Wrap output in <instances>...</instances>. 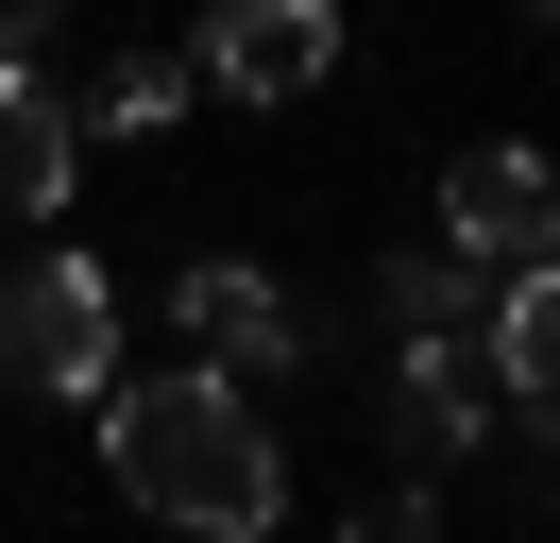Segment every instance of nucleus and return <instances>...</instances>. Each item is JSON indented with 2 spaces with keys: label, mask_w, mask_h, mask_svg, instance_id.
<instances>
[{
  "label": "nucleus",
  "mask_w": 560,
  "mask_h": 543,
  "mask_svg": "<svg viewBox=\"0 0 560 543\" xmlns=\"http://www.w3.org/2000/svg\"><path fill=\"white\" fill-rule=\"evenodd\" d=\"M0 373L18 391H119V289L103 255H35V272H0Z\"/></svg>",
  "instance_id": "nucleus-2"
},
{
  "label": "nucleus",
  "mask_w": 560,
  "mask_h": 543,
  "mask_svg": "<svg viewBox=\"0 0 560 543\" xmlns=\"http://www.w3.org/2000/svg\"><path fill=\"white\" fill-rule=\"evenodd\" d=\"M323 68H340V18H323V0H221L205 51H187V85H221V102H306Z\"/></svg>",
  "instance_id": "nucleus-4"
},
{
  "label": "nucleus",
  "mask_w": 560,
  "mask_h": 543,
  "mask_svg": "<svg viewBox=\"0 0 560 543\" xmlns=\"http://www.w3.org/2000/svg\"><path fill=\"white\" fill-rule=\"evenodd\" d=\"M357 543H442V509H424V475H390V493H357Z\"/></svg>",
  "instance_id": "nucleus-11"
},
{
  "label": "nucleus",
  "mask_w": 560,
  "mask_h": 543,
  "mask_svg": "<svg viewBox=\"0 0 560 543\" xmlns=\"http://www.w3.org/2000/svg\"><path fill=\"white\" fill-rule=\"evenodd\" d=\"M289 357H306V323H289V289H272V272H238V255H205V272H187V373L255 391V373H289Z\"/></svg>",
  "instance_id": "nucleus-6"
},
{
  "label": "nucleus",
  "mask_w": 560,
  "mask_h": 543,
  "mask_svg": "<svg viewBox=\"0 0 560 543\" xmlns=\"http://www.w3.org/2000/svg\"><path fill=\"white\" fill-rule=\"evenodd\" d=\"M69 153H85V119L35 68H0V221H51V204H69Z\"/></svg>",
  "instance_id": "nucleus-7"
},
{
  "label": "nucleus",
  "mask_w": 560,
  "mask_h": 543,
  "mask_svg": "<svg viewBox=\"0 0 560 543\" xmlns=\"http://www.w3.org/2000/svg\"><path fill=\"white\" fill-rule=\"evenodd\" d=\"M492 407H510V373H492V339H408L390 357V459H458V441H492Z\"/></svg>",
  "instance_id": "nucleus-5"
},
{
  "label": "nucleus",
  "mask_w": 560,
  "mask_h": 543,
  "mask_svg": "<svg viewBox=\"0 0 560 543\" xmlns=\"http://www.w3.org/2000/svg\"><path fill=\"white\" fill-rule=\"evenodd\" d=\"M103 475L153 509V527H187V543H255V527L289 509L272 425H255L221 373H153V391H103Z\"/></svg>",
  "instance_id": "nucleus-1"
},
{
  "label": "nucleus",
  "mask_w": 560,
  "mask_h": 543,
  "mask_svg": "<svg viewBox=\"0 0 560 543\" xmlns=\"http://www.w3.org/2000/svg\"><path fill=\"white\" fill-rule=\"evenodd\" d=\"M492 373H510V407H560V272H526V289H492Z\"/></svg>",
  "instance_id": "nucleus-8"
},
{
  "label": "nucleus",
  "mask_w": 560,
  "mask_h": 543,
  "mask_svg": "<svg viewBox=\"0 0 560 543\" xmlns=\"http://www.w3.org/2000/svg\"><path fill=\"white\" fill-rule=\"evenodd\" d=\"M390 323H408V339H476V323H492V289H476L458 255H390Z\"/></svg>",
  "instance_id": "nucleus-9"
},
{
  "label": "nucleus",
  "mask_w": 560,
  "mask_h": 543,
  "mask_svg": "<svg viewBox=\"0 0 560 543\" xmlns=\"http://www.w3.org/2000/svg\"><path fill=\"white\" fill-rule=\"evenodd\" d=\"M442 255L476 272V289H526V272H560V187L526 136H476V153L442 170Z\"/></svg>",
  "instance_id": "nucleus-3"
},
{
  "label": "nucleus",
  "mask_w": 560,
  "mask_h": 543,
  "mask_svg": "<svg viewBox=\"0 0 560 543\" xmlns=\"http://www.w3.org/2000/svg\"><path fill=\"white\" fill-rule=\"evenodd\" d=\"M103 119H119V136L187 119V51H137V68H103Z\"/></svg>",
  "instance_id": "nucleus-10"
}]
</instances>
